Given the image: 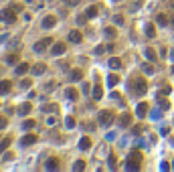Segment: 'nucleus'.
Wrapping results in <instances>:
<instances>
[{"instance_id": "412c9836", "label": "nucleus", "mask_w": 174, "mask_h": 172, "mask_svg": "<svg viewBox=\"0 0 174 172\" xmlns=\"http://www.w3.org/2000/svg\"><path fill=\"white\" fill-rule=\"evenodd\" d=\"M103 34H105V39L114 41V39H115V34H118V33H115V28H114V27H107L105 31H103Z\"/></svg>"}, {"instance_id": "c9c22d12", "label": "nucleus", "mask_w": 174, "mask_h": 172, "mask_svg": "<svg viewBox=\"0 0 174 172\" xmlns=\"http://www.w3.org/2000/svg\"><path fill=\"white\" fill-rule=\"evenodd\" d=\"M105 51H107V47L99 45V47H95V51H93V53H95V55H103V53H105Z\"/></svg>"}, {"instance_id": "b1692460", "label": "nucleus", "mask_w": 174, "mask_h": 172, "mask_svg": "<svg viewBox=\"0 0 174 172\" xmlns=\"http://www.w3.org/2000/svg\"><path fill=\"white\" fill-rule=\"evenodd\" d=\"M158 105H160V109H164V112H168V109H170V103H168L162 95H158Z\"/></svg>"}, {"instance_id": "2f4dec72", "label": "nucleus", "mask_w": 174, "mask_h": 172, "mask_svg": "<svg viewBox=\"0 0 174 172\" xmlns=\"http://www.w3.org/2000/svg\"><path fill=\"white\" fill-rule=\"evenodd\" d=\"M6 63H10V65L18 63V55H8V57H6Z\"/></svg>"}, {"instance_id": "6ab92c4d", "label": "nucleus", "mask_w": 174, "mask_h": 172, "mask_svg": "<svg viewBox=\"0 0 174 172\" xmlns=\"http://www.w3.org/2000/svg\"><path fill=\"white\" fill-rule=\"evenodd\" d=\"M28 63H18V67H16V75H24V73H28Z\"/></svg>"}, {"instance_id": "de8ad7c7", "label": "nucleus", "mask_w": 174, "mask_h": 172, "mask_svg": "<svg viewBox=\"0 0 174 172\" xmlns=\"http://www.w3.org/2000/svg\"><path fill=\"white\" fill-rule=\"evenodd\" d=\"M170 24H172V27H174V16H172V18H170Z\"/></svg>"}, {"instance_id": "58836bf2", "label": "nucleus", "mask_w": 174, "mask_h": 172, "mask_svg": "<svg viewBox=\"0 0 174 172\" xmlns=\"http://www.w3.org/2000/svg\"><path fill=\"white\" fill-rule=\"evenodd\" d=\"M6 124H8V119L0 115V130H4V128H6Z\"/></svg>"}, {"instance_id": "0eeeda50", "label": "nucleus", "mask_w": 174, "mask_h": 172, "mask_svg": "<svg viewBox=\"0 0 174 172\" xmlns=\"http://www.w3.org/2000/svg\"><path fill=\"white\" fill-rule=\"evenodd\" d=\"M39 142V138L34 136V134H27V136H22L20 138V146H33Z\"/></svg>"}, {"instance_id": "9b49d317", "label": "nucleus", "mask_w": 174, "mask_h": 172, "mask_svg": "<svg viewBox=\"0 0 174 172\" xmlns=\"http://www.w3.org/2000/svg\"><path fill=\"white\" fill-rule=\"evenodd\" d=\"M65 97L71 99V101H77V99H79V91L73 89V87H67V89H65Z\"/></svg>"}, {"instance_id": "a878e982", "label": "nucleus", "mask_w": 174, "mask_h": 172, "mask_svg": "<svg viewBox=\"0 0 174 172\" xmlns=\"http://www.w3.org/2000/svg\"><path fill=\"white\" fill-rule=\"evenodd\" d=\"M107 65L111 67V69H120V67H121V61L118 59V57H111V59H109V63H107Z\"/></svg>"}, {"instance_id": "5701e85b", "label": "nucleus", "mask_w": 174, "mask_h": 172, "mask_svg": "<svg viewBox=\"0 0 174 172\" xmlns=\"http://www.w3.org/2000/svg\"><path fill=\"white\" fill-rule=\"evenodd\" d=\"M45 71H47L45 63H39V65H34V67H33V73H34V75H43Z\"/></svg>"}, {"instance_id": "f257e3e1", "label": "nucleus", "mask_w": 174, "mask_h": 172, "mask_svg": "<svg viewBox=\"0 0 174 172\" xmlns=\"http://www.w3.org/2000/svg\"><path fill=\"white\" fill-rule=\"evenodd\" d=\"M142 166V154L140 152H130L127 154V164H126V170H140Z\"/></svg>"}, {"instance_id": "37998d69", "label": "nucleus", "mask_w": 174, "mask_h": 172, "mask_svg": "<svg viewBox=\"0 0 174 172\" xmlns=\"http://www.w3.org/2000/svg\"><path fill=\"white\" fill-rule=\"evenodd\" d=\"M107 47V51H109V53H111V51H115V45L114 43H109V45H105Z\"/></svg>"}, {"instance_id": "473e14b6", "label": "nucleus", "mask_w": 174, "mask_h": 172, "mask_svg": "<svg viewBox=\"0 0 174 172\" xmlns=\"http://www.w3.org/2000/svg\"><path fill=\"white\" fill-rule=\"evenodd\" d=\"M144 73H148V75H152V73H154V67H152V61L144 65Z\"/></svg>"}, {"instance_id": "c756f323", "label": "nucleus", "mask_w": 174, "mask_h": 172, "mask_svg": "<svg viewBox=\"0 0 174 172\" xmlns=\"http://www.w3.org/2000/svg\"><path fill=\"white\" fill-rule=\"evenodd\" d=\"M22 128H24V130H33V128H37V122H34V119H27V122L22 124Z\"/></svg>"}, {"instance_id": "7ed1b4c3", "label": "nucleus", "mask_w": 174, "mask_h": 172, "mask_svg": "<svg viewBox=\"0 0 174 172\" xmlns=\"http://www.w3.org/2000/svg\"><path fill=\"white\" fill-rule=\"evenodd\" d=\"M97 124H99L101 128H109L111 124H114V113L107 112V109H103V112H99V118H97Z\"/></svg>"}, {"instance_id": "c03bdc74", "label": "nucleus", "mask_w": 174, "mask_h": 172, "mask_svg": "<svg viewBox=\"0 0 174 172\" xmlns=\"http://www.w3.org/2000/svg\"><path fill=\"white\" fill-rule=\"evenodd\" d=\"M132 132H134L136 136H140V134H142V128H134V130H132Z\"/></svg>"}, {"instance_id": "f704fd0d", "label": "nucleus", "mask_w": 174, "mask_h": 172, "mask_svg": "<svg viewBox=\"0 0 174 172\" xmlns=\"http://www.w3.org/2000/svg\"><path fill=\"white\" fill-rule=\"evenodd\" d=\"M8 144H10V138L0 140V152H4V148H8Z\"/></svg>"}, {"instance_id": "3c124183", "label": "nucleus", "mask_w": 174, "mask_h": 172, "mask_svg": "<svg viewBox=\"0 0 174 172\" xmlns=\"http://www.w3.org/2000/svg\"><path fill=\"white\" fill-rule=\"evenodd\" d=\"M172 168H174V164H172Z\"/></svg>"}, {"instance_id": "4be33fe9", "label": "nucleus", "mask_w": 174, "mask_h": 172, "mask_svg": "<svg viewBox=\"0 0 174 172\" xmlns=\"http://www.w3.org/2000/svg\"><path fill=\"white\" fill-rule=\"evenodd\" d=\"M45 168H47V170H57V168H59V160L57 158H51L47 162V166H45Z\"/></svg>"}, {"instance_id": "a18cd8bd", "label": "nucleus", "mask_w": 174, "mask_h": 172, "mask_svg": "<svg viewBox=\"0 0 174 172\" xmlns=\"http://www.w3.org/2000/svg\"><path fill=\"white\" fill-rule=\"evenodd\" d=\"M160 136H168V128H162V130H160Z\"/></svg>"}, {"instance_id": "f03ea898", "label": "nucleus", "mask_w": 174, "mask_h": 172, "mask_svg": "<svg viewBox=\"0 0 174 172\" xmlns=\"http://www.w3.org/2000/svg\"><path fill=\"white\" fill-rule=\"evenodd\" d=\"M134 83H132V91L136 93V95H144V93L148 91V83L144 77H134Z\"/></svg>"}, {"instance_id": "e433bc0d", "label": "nucleus", "mask_w": 174, "mask_h": 172, "mask_svg": "<svg viewBox=\"0 0 174 172\" xmlns=\"http://www.w3.org/2000/svg\"><path fill=\"white\" fill-rule=\"evenodd\" d=\"M65 126H67L69 130H73V128H75V119L73 118H67V119H65Z\"/></svg>"}, {"instance_id": "9d476101", "label": "nucleus", "mask_w": 174, "mask_h": 172, "mask_svg": "<svg viewBox=\"0 0 174 172\" xmlns=\"http://www.w3.org/2000/svg\"><path fill=\"white\" fill-rule=\"evenodd\" d=\"M148 109H150V105L142 101V103H138V107H136V115H138V118H146Z\"/></svg>"}, {"instance_id": "c85d7f7f", "label": "nucleus", "mask_w": 174, "mask_h": 172, "mask_svg": "<svg viewBox=\"0 0 174 172\" xmlns=\"http://www.w3.org/2000/svg\"><path fill=\"white\" fill-rule=\"evenodd\" d=\"M107 164H109V170H115V168H118V164H115V156H114V154H109V156H107Z\"/></svg>"}, {"instance_id": "72a5a7b5", "label": "nucleus", "mask_w": 174, "mask_h": 172, "mask_svg": "<svg viewBox=\"0 0 174 172\" xmlns=\"http://www.w3.org/2000/svg\"><path fill=\"white\" fill-rule=\"evenodd\" d=\"M43 112H55V113H57V105H55V103H49V105H43Z\"/></svg>"}, {"instance_id": "2eb2a0df", "label": "nucleus", "mask_w": 174, "mask_h": 172, "mask_svg": "<svg viewBox=\"0 0 174 172\" xmlns=\"http://www.w3.org/2000/svg\"><path fill=\"white\" fill-rule=\"evenodd\" d=\"M89 148H91V140H89V138H81L79 140V150L85 152V150H89Z\"/></svg>"}, {"instance_id": "09e8293b", "label": "nucleus", "mask_w": 174, "mask_h": 172, "mask_svg": "<svg viewBox=\"0 0 174 172\" xmlns=\"http://www.w3.org/2000/svg\"><path fill=\"white\" fill-rule=\"evenodd\" d=\"M24 2H33V0H24Z\"/></svg>"}, {"instance_id": "8fccbe9b", "label": "nucleus", "mask_w": 174, "mask_h": 172, "mask_svg": "<svg viewBox=\"0 0 174 172\" xmlns=\"http://www.w3.org/2000/svg\"><path fill=\"white\" fill-rule=\"evenodd\" d=\"M63 2H65V4H67V0H63Z\"/></svg>"}, {"instance_id": "dca6fc26", "label": "nucleus", "mask_w": 174, "mask_h": 172, "mask_svg": "<svg viewBox=\"0 0 174 172\" xmlns=\"http://www.w3.org/2000/svg\"><path fill=\"white\" fill-rule=\"evenodd\" d=\"M10 87H12V83H10V81H0V95L8 93V91H10Z\"/></svg>"}, {"instance_id": "423d86ee", "label": "nucleus", "mask_w": 174, "mask_h": 172, "mask_svg": "<svg viewBox=\"0 0 174 172\" xmlns=\"http://www.w3.org/2000/svg\"><path fill=\"white\" fill-rule=\"evenodd\" d=\"M65 51H67L65 43H55V45H51V53H53V57H59V55H63Z\"/></svg>"}, {"instance_id": "bb28decb", "label": "nucleus", "mask_w": 174, "mask_h": 172, "mask_svg": "<svg viewBox=\"0 0 174 172\" xmlns=\"http://www.w3.org/2000/svg\"><path fill=\"white\" fill-rule=\"evenodd\" d=\"M85 14H87V18H95L97 16V6H89L85 10Z\"/></svg>"}, {"instance_id": "ddd939ff", "label": "nucleus", "mask_w": 174, "mask_h": 172, "mask_svg": "<svg viewBox=\"0 0 174 172\" xmlns=\"http://www.w3.org/2000/svg\"><path fill=\"white\" fill-rule=\"evenodd\" d=\"M81 79H83V71L81 69H73L69 73V81H81Z\"/></svg>"}, {"instance_id": "4c0bfd02", "label": "nucleus", "mask_w": 174, "mask_h": 172, "mask_svg": "<svg viewBox=\"0 0 174 172\" xmlns=\"http://www.w3.org/2000/svg\"><path fill=\"white\" fill-rule=\"evenodd\" d=\"M28 87H31V81H28V79L20 81V89H28Z\"/></svg>"}, {"instance_id": "4468645a", "label": "nucleus", "mask_w": 174, "mask_h": 172, "mask_svg": "<svg viewBox=\"0 0 174 172\" xmlns=\"http://www.w3.org/2000/svg\"><path fill=\"white\" fill-rule=\"evenodd\" d=\"M144 55H146V59H148V61H152V63L158 59V55H156L154 49H144Z\"/></svg>"}, {"instance_id": "39448f33", "label": "nucleus", "mask_w": 174, "mask_h": 172, "mask_svg": "<svg viewBox=\"0 0 174 172\" xmlns=\"http://www.w3.org/2000/svg\"><path fill=\"white\" fill-rule=\"evenodd\" d=\"M53 45V39H51V37H47V39H40V41H37V43H34V53H43V51H47L49 47Z\"/></svg>"}, {"instance_id": "1a4fd4ad", "label": "nucleus", "mask_w": 174, "mask_h": 172, "mask_svg": "<svg viewBox=\"0 0 174 172\" xmlns=\"http://www.w3.org/2000/svg\"><path fill=\"white\" fill-rule=\"evenodd\" d=\"M132 126V113H121L120 118V128L124 130V128H130Z\"/></svg>"}, {"instance_id": "f3484780", "label": "nucleus", "mask_w": 174, "mask_h": 172, "mask_svg": "<svg viewBox=\"0 0 174 172\" xmlns=\"http://www.w3.org/2000/svg\"><path fill=\"white\" fill-rule=\"evenodd\" d=\"M156 22H158L160 27H168V22H170V18H168L166 14H158V16H156Z\"/></svg>"}, {"instance_id": "20e7f679", "label": "nucleus", "mask_w": 174, "mask_h": 172, "mask_svg": "<svg viewBox=\"0 0 174 172\" xmlns=\"http://www.w3.org/2000/svg\"><path fill=\"white\" fill-rule=\"evenodd\" d=\"M0 20H2V22H8V24H12L14 20H16V10H14L12 6L4 8V10L0 12Z\"/></svg>"}, {"instance_id": "a19ab883", "label": "nucleus", "mask_w": 174, "mask_h": 172, "mask_svg": "<svg viewBox=\"0 0 174 172\" xmlns=\"http://www.w3.org/2000/svg\"><path fill=\"white\" fill-rule=\"evenodd\" d=\"M114 22H115V24H120V27H121V24H124V18H121L120 14H118V16H114Z\"/></svg>"}, {"instance_id": "a211bd4d", "label": "nucleus", "mask_w": 174, "mask_h": 172, "mask_svg": "<svg viewBox=\"0 0 174 172\" xmlns=\"http://www.w3.org/2000/svg\"><path fill=\"white\" fill-rule=\"evenodd\" d=\"M31 109H33V105H31V103L27 101V103H22V105L18 107V115H27V113L31 112Z\"/></svg>"}, {"instance_id": "f8f14e48", "label": "nucleus", "mask_w": 174, "mask_h": 172, "mask_svg": "<svg viewBox=\"0 0 174 172\" xmlns=\"http://www.w3.org/2000/svg\"><path fill=\"white\" fill-rule=\"evenodd\" d=\"M55 24H57V18H55L53 14H51V16H45V18H43V28H53Z\"/></svg>"}, {"instance_id": "79ce46f5", "label": "nucleus", "mask_w": 174, "mask_h": 172, "mask_svg": "<svg viewBox=\"0 0 174 172\" xmlns=\"http://www.w3.org/2000/svg\"><path fill=\"white\" fill-rule=\"evenodd\" d=\"M79 2H81V0H67V4H69V6H77Z\"/></svg>"}, {"instance_id": "6e6552de", "label": "nucleus", "mask_w": 174, "mask_h": 172, "mask_svg": "<svg viewBox=\"0 0 174 172\" xmlns=\"http://www.w3.org/2000/svg\"><path fill=\"white\" fill-rule=\"evenodd\" d=\"M67 39H69V43H73V45H79L81 41H83V34H81L79 31H71Z\"/></svg>"}, {"instance_id": "7c9ffc66", "label": "nucleus", "mask_w": 174, "mask_h": 172, "mask_svg": "<svg viewBox=\"0 0 174 172\" xmlns=\"http://www.w3.org/2000/svg\"><path fill=\"white\" fill-rule=\"evenodd\" d=\"M83 168H85V162H83V160H77V162H75V166H73V170H77V172H81Z\"/></svg>"}, {"instance_id": "393cba45", "label": "nucleus", "mask_w": 174, "mask_h": 172, "mask_svg": "<svg viewBox=\"0 0 174 172\" xmlns=\"http://www.w3.org/2000/svg\"><path fill=\"white\" fill-rule=\"evenodd\" d=\"M118 83H120V77L111 73V75L107 77V85H109V87H115V85H118Z\"/></svg>"}, {"instance_id": "49530a36", "label": "nucleus", "mask_w": 174, "mask_h": 172, "mask_svg": "<svg viewBox=\"0 0 174 172\" xmlns=\"http://www.w3.org/2000/svg\"><path fill=\"white\" fill-rule=\"evenodd\" d=\"M168 6H170V8L174 10V0H168Z\"/></svg>"}, {"instance_id": "aec40b11", "label": "nucleus", "mask_w": 174, "mask_h": 172, "mask_svg": "<svg viewBox=\"0 0 174 172\" xmlns=\"http://www.w3.org/2000/svg\"><path fill=\"white\" fill-rule=\"evenodd\" d=\"M91 93H93V99H101V97H103V87H101V85H95Z\"/></svg>"}, {"instance_id": "ea45409f", "label": "nucleus", "mask_w": 174, "mask_h": 172, "mask_svg": "<svg viewBox=\"0 0 174 172\" xmlns=\"http://www.w3.org/2000/svg\"><path fill=\"white\" fill-rule=\"evenodd\" d=\"M77 22H79V24H85L87 22V14H81L79 18H77Z\"/></svg>"}, {"instance_id": "cd10ccee", "label": "nucleus", "mask_w": 174, "mask_h": 172, "mask_svg": "<svg viewBox=\"0 0 174 172\" xmlns=\"http://www.w3.org/2000/svg\"><path fill=\"white\" fill-rule=\"evenodd\" d=\"M146 37H150V39H154V37H156V28H154V24H146Z\"/></svg>"}]
</instances>
